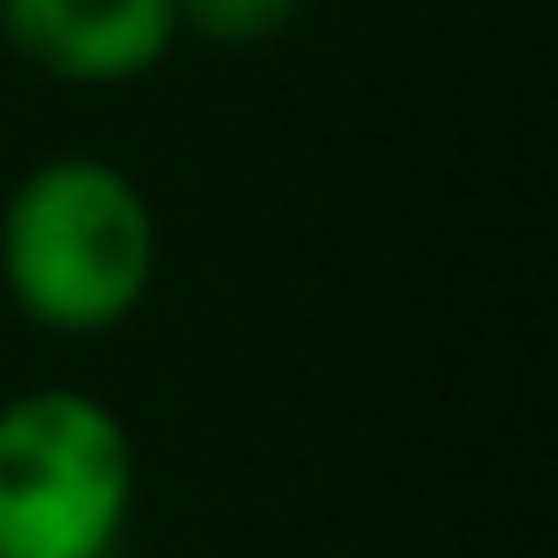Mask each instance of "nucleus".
Masks as SVG:
<instances>
[{"instance_id": "1", "label": "nucleus", "mask_w": 558, "mask_h": 558, "mask_svg": "<svg viewBox=\"0 0 558 558\" xmlns=\"http://www.w3.org/2000/svg\"><path fill=\"white\" fill-rule=\"evenodd\" d=\"M163 227L149 191L107 156H43L0 205V290L50 340H107L149 304Z\"/></svg>"}, {"instance_id": "2", "label": "nucleus", "mask_w": 558, "mask_h": 558, "mask_svg": "<svg viewBox=\"0 0 558 558\" xmlns=\"http://www.w3.org/2000/svg\"><path fill=\"white\" fill-rule=\"evenodd\" d=\"M135 438L85 389L0 403V558H113L135 517Z\"/></svg>"}, {"instance_id": "3", "label": "nucleus", "mask_w": 558, "mask_h": 558, "mask_svg": "<svg viewBox=\"0 0 558 558\" xmlns=\"http://www.w3.org/2000/svg\"><path fill=\"white\" fill-rule=\"evenodd\" d=\"M0 43L57 85H135L178 50L170 0H0Z\"/></svg>"}, {"instance_id": "4", "label": "nucleus", "mask_w": 558, "mask_h": 558, "mask_svg": "<svg viewBox=\"0 0 558 558\" xmlns=\"http://www.w3.org/2000/svg\"><path fill=\"white\" fill-rule=\"evenodd\" d=\"M178 8V43L205 50H269L304 22L312 0H170Z\"/></svg>"}]
</instances>
